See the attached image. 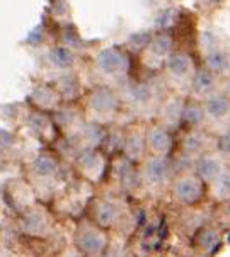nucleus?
I'll return each instance as SVG.
<instances>
[{
	"mask_svg": "<svg viewBox=\"0 0 230 257\" xmlns=\"http://www.w3.org/2000/svg\"><path fill=\"white\" fill-rule=\"evenodd\" d=\"M228 97H230V82H228Z\"/></svg>",
	"mask_w": 230,
	"mask_h": 257,
	"instance_id": "cd10ccee",
	"label": "nucleus"
},
{
	"mask_svg": "<svg viewBox=\"0 0 230 257\" xmlns=\"http://www.w3.org/2000/svg\"><path fill=\"white\" fill-rule=\"evenodd\" d=\"M183 107L179 102H171L169 106H166V109L162 111V119L167 126H174L179 123V119L183 117Z\"/></svg>",
	"mask_w": 230,
	"mask_h": 257,
	"instance_id": "6ab92c4d",
	"label": "nucleus"
},
{
	"mask_svg": "<svg viewBox=\"0 0 230 257\" xmlns=\"http://www.w3.org/2000/svg\"><path fill=\"white\" fill-rule=\"evenodd\" d=\"M150 43V34L149 33H137L130 38V45L133 48H143Z\"/></svg>",
	"mask_w": 230,
	"mask_h": 257,
	"instance_id": "5701e85b",
	"label": "nucleus"
},
{
	"mask_svg": "<svg viewBox=\"0 0 230 257\" xmlns=\"http://www.w3.org/2000/svg\"><path fill=\"white\" fill-rule=\"evenodd\" d=\"M62 257H79V255H77V254H65Z\"/></svg>",
	"mask_w": 230,
	"mask_h": 257,
	"instance_id": "a878e982",
	"label": "nucleus"
},
{
	"mask_svg": "<svg viewBox=\"0 0 230 257\" xmlns=\"http://www.w3.org/2000/svg\"><path fill=\"white\" fill-rule=\"evenodd\" d=\"M97 67L106 75H118L127 68V58L116 48H106L97 56Z\"/></svg>",
	"mask_w": 230,
	"mask_h": 257,
	"instance_id": "423d86ee",
	"label": "nucleus"
},
{
	"mask_svg": "<svg viewBox=\"0 0 230 257\" xmlns=\"http://www.w3.org/2000/svg\"><path fill=\"white\" fill-rule=\"evenodd\" d=\"M116 107H118V99L116 95L107 89H99L97 92H94V95L90 97V109L95 114L107 119L114 114Z\"/></svg>",
	"mask_w": 230,
	"mask_h": 257,
	"instance_id": "0eeeda50",
	"label": "nucleus"
},
{
	"mask_svg": "<svg viewBox=\"0 0 230 257\" xmlns=\"http://www.w3.org/2000/svg\"><path fill=\"white\" fill-rule=\"evenodd\" d=\"M121 216V204L114 199H102L97 204V210H95V220H97L99 226L107 228L118 223Z\"/></svg>",
	"mask_w": 230,
	"mask_h": 257,
	"instance_id": "9d476101",
	"label": "nucleus"
},
{
	"mask_svg": "<svg viewBox=\"0 0 230 257\" xmlns=\"http://www.w3.org/2000/svg\"><path fill=\"white\" fill-rule=\"evenodd\" d=\"M123 152L128 160H140L145 152V137L137 132L130 133L123 143Z\"/></svg>",
	"mask_w": 230,
	"mask_h": 257,
	"instance_id": "9b49d317",
	"label": "nucleus"
},
{
	"mask_svg": "<svg viewBox=\"0 0 230 257\" xmlns=\"http://www.w3.org/2000/svg\"><path fill=\"white\" fill-rule=\"evenodd\" d=\"M225 172V162L222 155L216 154H203L196 159V176L203 182L211 184Z\"/></svg>",
	"mask_w": 230,
	"mask_h": 257,
	"instance_id": "20e7f679",
	"label": "nucleus"
},
{
	"mask_svg": "<svg viewBox=\"0 0 230 257\" xmlns=\"http://www.w3.org/2000/svg\"><path fill=\"white\" fill-rule=\"evenodd\" d=\"M174 196L179 203L183 204H194L201 199L203 196V181L196 174H183L174 181Z\"/></svg>",
	"mask_w": 230,
	"mask_h": 257,
	"instance_id": "7ed1b4c3",
	"label": "nucleus"
},
{
	"mask_svg": "<svg viewBox=\"0 0 230 257\" xmlns=\"http://www.w3.org/2000/svg\"><path fill=\"white\" fill-rule=\"evenodd\" d=\"M193 90L201 97H210L215 92V75L210 70H199L193 78Z\"/></svg>",
	"mask_w": 230,
	"mask_h": 257,
	"instance_id": "f8f14e48",
	"label": "nucleus"
},
{
	"mask_svg": "<svg viewBox=\"0 0 230 257\" xmlns=\"http://www.w3.org/2000/svg\"><path fill=\"white\" fill-rule=\"evenodd\" d=\"M205 60L210 72H223L228 67V56L220 48H210V50H206Z\"/></svg>",
	"mask_w": 230,
	"mask_h": 257,
	"instance_id": "4468645a",
	"label": "nucleus"
},
{
	"mask_svg": "<svg viewBox=\"0 0 230 257\" xmlns=\"http://www.w3.org/2000/svg\"><path fill=\"white\" fill-rule=\"evenodd\" d=\"M211 196L218 201H225L230 198V171L227 169L218 179L211 182Z\"/></svg>",
	"mask_w": 230,
	"mask_h": 257,
	"instance_id": "dca6fc26",
	"label": "nucleus"
},
{
	"mask_svg": "<svg viewBox=\"0 0 230 257\" xmlns=\"http://www.w3.org/2000/svg\"><path fill=\"white\" fill-rule=\"evenodd\" d=\"M77 247L85 257H101L107 247V235L102 228L84 225L77 233Z\"/></svg>",
	"mask_w": 230,
	"mask_h": 257,
	"instance_id": "f03ea898",
	"label": "nucleus"
},
{
	"mask_svg": "<svg viewBox=\"0 0 230 257\" xmlns=\"http://www.w3.org/2000/svg\"><path fill=\"white\" fill-rule=\"evenodd\" d=\"M33 169L36 174H40L43 177H48V176H53L56 172V162L51 157L48 155H40L33 164Z\"/></svg>",
	"mask_w": 230,
	"mask_h": 257,
	"instance_id": "f3484780",
	"label": "nucleus"
},
{
	"mask_svg": "<svg viewBox=\"0 0 230 257\" xmlns=\"http://www.w3.org/2000/svg\"><path fill=\"white\" fill-rule=\"evenodd\" d=\"M50 58H51V62L60 68H67L73 63V55L67 48H56V50L51 51Z\"/></svg>",
	"mask_w": 230,
	"mask_h": 257,
	"instance_id": "aec40b11",
	"label": "nucleus"
},
{
	"mask_svg": "<svg viewBox=\"0 0 230 257\" xmlns=\"http://www.w3.org/2000/svg\"><path fill=\"white\" fill-rule=\"evenodd\" d=\"M79 167L80 171L92 181L101 179V176L104 174V169H106V160L104 157L95 150H87L80 155L79 159Z\"/></svg>",
	"mask_w": 230,
	"mask_h": 257,
	"instance_id": "6e6552de",
	"label": "nucleus"
},
{
	"mask_svg": "<svg viewBox=\"0 0 230 257\" xmlns=\"http://www.w3.org/2000/svg\"><path fill=\"white\" fill-rule=\"evenodd\" d=\"M171 160L167 155H150L143 160L140 176L142 181L150 187H159L171 177Z\"/></svg>",
	"mask_w": 230,
	"mask_h": 257,
	"instance_id": "f257e3e1",
	"label": "nucleus"
},
{
	"mask_svg": "<svg viewBox=\"0 0 230 257\" xmlns=\"http://www.w3.org/2000/svg\"><path fill=\"white\" fill-rule=\"evenodd\" d=\"M218 150L222 157H230V132L223 133L218 140Z\"/></svg>",
	"mask_w": 230,
	"mask_h": 257,
	"instance_id": "b1692460",
	"label": "nucleus"
},
{
	"mask_svg": "<svg viewBox=\"0 0 230 257\" xmlns=\"http://www.w3.org/2000/svg\"><path fill=\"white\" fill-rule=\"evenodd\" d=\"M184 154L189 157H199L203 155V150L206 147V138L201 137L199 133H191L184 138Z\"/></svg>",
	"mask_w": 230,
	"mask_h": 257,
	"instance_id": "2eb2a0df",
	"label": "nucleus"
},
{
	"mask_svg": "<svg viewBox=\"0 0 230 257\" xmlns=\"http://www.w3.org/2000/svg\"><path fill=\"white\" fill-rule=\"evenodd\" d=\"M208 2H211V4H216V2H220V0H208Z\"/></svg>",
	"mask_w": 230,
	"mask_h": 257,
	"instance_id": "bb28decb",
	"label": "nucleus"
},
{
	"mask_svg": "<svg viewBox=\"0 0 230 257\" xmlns=\"http://www.w3.org/2000/svg\"><path fill=\"white\" fill-rule=\"evenodd\" d=\"M102 257H125V255H123V250H121L120 247H111L107 252H104Z\"/></svg>",
	"mask_w": 230,
	"mask_h": 257,
	"instance_id": "393cba45",
	"label": "nucleus"
},
{
	"mask_svg": "<svg viewBox=\"0 0 230 257\" xmlns=\"http://www.w3.org/2000/svg\"><path fill=\"white\" fill-rule=\"evenodd\" d=\"M183 117L186 119V123L191 124V126H196L203 121V117H205V111L201 109V107H196V106H191L188 109L183 111Z\"/></svg>",
	"mask_w": 230,
	"mask_h": 257,
	"instance_id": "4be33fe9",
	"label": "nucleus"
},
{
	"mask_svg": "<svg viewBox=\"0 0 230 257\" xmlns=\"http://www.w3.org/2000/svg\"><path fill=\"white\" fill-rule=\"evenodd\" d=\"M171 45H172V41H171V38H169L167 34H159L157 38L152 39L150 50L154 51V53L157 55V56H164L166 53H169V50H171Z\"/></svg>",
	"mask_w": 230,
	"mask_h": 257,
	"instance_id": "412c9836",
	"label": "nucleus"
},
{
	"mask_svg": "<svg viewBox=\"0 0 230 257\" xmlns=\"http://www.w3.org/2000/svg\"><path fill=\"white\" fill-rule=\"evenodd\" d=\"M191 67V58L186 53H172L167 60V70L179 78L189 75Z\"/></svg>",
	"mask_w": 230,
	"mask_h": 257,
	"instance_id": "ddd939ff",
	"label": "nucleus"
},
{
	"mask_svg": "<svg viewBox=\"0 0 230 257\" xmlns=\"http://www.w3.org/2000/svg\"><path fill=\"white\" fill-rule=\"evenodd\" d=\"M205 116L213 121H223L230 116V97L223 94H213L205 102Z\"/></svg>",
	"mask_w": 230,
	"mask_h": 257,
	"instance_id": "1a4fd4ad",
	"label": "nucleus"
},
{
	"mask_svg": "<svg viewBox=\"0 0 230 257\" xmlns=\"http://www.w3.org/2000/svg\"><path fill=\"white\" fill-rule=\"evenodd\" d=\"M198 243H199V247L206 252L215 250V247L220 243V232H216L213 228H206L205 232L199 233Z\"/></svg>",
	"mask_w": 230,
	"mask_h": 257,
	"instance_id": "a211bd4d",
	"label": "nucleus"
},
{
	"mask_svg": "<svg viewBox=\"0 0 230 257\" xmlns=\"http://www.w3.org/2000/svg\"><path fill=\"white\" fill-rule=\"evenodd\" d=\"M145 148L152 155H167L172 148V138L164 126H154L145 135Z\"/></svg>",
	"mask_w": 230,
	"mask_h": 257,
	"instance_id": "39448f33",
	"label": "nucleus"
}]
</instances>
